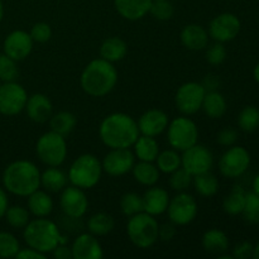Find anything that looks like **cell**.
Masks as SVG:
<instances>
[{
  "mask_svg": "<svg viewBox=\"0 0 259 259\" xmlns=\"http://www.w3.org/2000/svg\"><path fill=\"white\" fill-rule=\"evenodd\" d=\"M138 137V124L126 114H111L101 123L100 138L109 148H129Z\"/></svg>",
  "mask_w": 259,
  "mask_h": 259,
  "instance_id": "6da1fadb",
  "label": "cell"
},
{
  "mask_svg": "<svg viewBox=\"0 0 259 259\" xmlns=\"http://www.w3.org/2000/svg\"><path fill=\"white\" fill-rule=\"evenodd\" d=\"M5 189L18 196H29L40 185V174L35 164L28 161L10 163L3 175Z\"/></svg>",
  "mask_w": 259,
  "mask_h": 259,
  "instance_id": "7a4b0ae2",
  "label": "cell"
},
{
  "mask_svg": "<svg viewBox=\"0 0 259 259\" xmlns=\"http://www.w3.org/2000/svg\"><path fill=\"white\" fill-rule=\"evenodd\" d=\"M118 72L111 62L100 58L89 63L81 76V86L91 96H104L116 85Z\"/></svg>",
  "mask_w": 259,
  "mask_h": 259,
  "instance_id": "3957f363",
  "label": "cell"
},
{
  "mask_svg": "<svg viewBox=\"0 0 259 259\" xmlns=\"http://www.w3.org/2000/svg\"><path fill=\"white\" fill-rule=\"evenodd\" d=\"M25 243L40 253L52 252L61 243L60 230L55 223L46 219L29 222L24 230Z\"/></svg>",
  "mask_w": 259,
  "mask_h": 259,
  "instance_id": "277c9868",
  "label": "cell"
},
{
  "mask_svg": "<svg viewBox=\"0 0 259 259\" xmlns=\"http://www.w3.org/2000/svg\"><path fill=\"white\" fill-rule=\"evenodd\" d=\"M129 239L138 248H149L158 239V223L147 212H139L132 217L126 227Z\"/></svg>",
  "mask_w": 259,
  "mask_h": 259,
  "instance_id": "5b68a950",
  "label": "cell"
},
{
  "mask_svg": "<svg viewBox=\"0 0 259 259\" xmlns=\"http://www.w3.org/2000/svg\"><path fill=\"white\" fill-rule=\"evenodd\" d=\"M101 171L103 167L95 156L83 154L72 163L68 172V179L80 189H90L99 182Z\"/></svg>",
  "mask_w": 259,
  "mask_h": 259,
  "instance_id": "8992f818",
  "label": "cell"
},
{
  "mask_svg": "<svg viewBox=\"0 0 259 259\" xmlns=\"http://www.w3.org/2000/svg\"><path fill=\"white\" fill-rule=\"evenodd\" d=\"M37 154L43 163L51 167H57L65 161L67 146L65 138L51 131L38 139Z\"/></svg>",
  "mask_w": 259,
  "mask_h": 259,
  "instance_id": "52a82bcc",
  "label": "cell"
},
{
  "mask_svg": "<svg viewBox=\"0 0 259 259\" xmlns=\"http://www.w3.org/2000/svg\"><path fill=\"white\" fill-rule=\"evenodd\" d=\"M199 137L196 125L187 118H177L169 125L168 141L175 149L186 151L190 147L195 146Z\"/></svg>",
  "mask_w": 259,
  "mask_h": 259,
  "instance_id": "ba28073f",
  "label": "cell"
},
{
  "mask_svg": "<svg viewBox=\"0 0 259 259\" xmlns=\"http://www.w3.org/2000/svg\"><path fill=\"white\" fill-rule=\"evenodd\" d=\"M27 100L25 90L14 81L0 85V113L4 115H17L25 108Z\"/></svg>",
  "mask_w": 259,
  "mask_h": 259,
  "instance_id": "9c48e42d",
  "label": "cell"
},
{
  "mask_svg": "<svg viewBox=\"0 0 259 259\" xmlns=\"http://www.w3.org/2000/svg\"><path fill=\"white\" fill-rule=\"evenodd\" d=\"M181 164L191 176H196L210 171L212 166V154L206 147L195 144L184 151Z\"/></svg>",
  "mask_w": 259,
  "mask_h": 259,
  "instance_id": "30bf717a",
  "label": "cell"
},
{
  "mask_svg": "<svg viewBox=\"0 0 259 259\" xmlns=\"http://www.w3.org/2000/svg\"><path fill=\"white\" fill-rule=\"evenodd\" d=\"M206 94L205 88L196 82H187L177 90L176 105L181 113L194 114L201 108Z\"/></svg>",
  "mask_w": 259,
  "mask_h": 259,
  "instance_id": "8fae6325",
  "label": "cell"
},
{
  "mask_svg": "<svg viewBox=\"0 0 259 259\" xmlns=\"http://www.w3.org/2000/svg\"><path fill=\"white\" fill-rule=\"evenodd\" d=\"M250 163L249 153L242 147H234L224 153L220 159V172L225 177L235 179L247 171Z\"/></svg>",
  "mask_w": 259,
  "mask_h": 259,
  "instance_id": "7c38bea8",
  "label": "cell"
},
{
  "mask_svg": "<svg viewBox=\"0 0 259 259\" xmlns=\"http://www.w3.org/2000/svg\"><path fill=\"white\" fill-rule=\"evenodd\" d=\"M168 217L174 224L186 225L195 219L197 205L194 197L189 194H180L168 204Z\"/></svg>",
  "mask_w": 259,
  "mask_h": 259,
  "instance_id": "4fadbf2b",
  "label": "cell"
},
{
  "mask_svg": "<svg viewBox=\"0 0 259 259\" xmlns=\"http://www.w3.org/2000/svg\"><path fill=\"white\" fill-rule=\"evenodd\" d=\"M61 209L67 218L78 219L82 217L88 210V199L77 186L65 187L61 195Z\"/></svg>",
  "mask_w": 259,
  "mask_h": 259,
  "instance_id": "5bb4252c",
  "label": "cell"
},
{
  "mask_svg": "<svg viewBox=\"0 0 259 259\" xmlns=\"http://www.w3.org/2000/svg\"><path fill=\"white\" fill-rule=\"evenodd\" d=\"M210 35L218 42H228L234 39L240 30V20L230 13L218 15L210 23Z\"/></svg>",
  "mask_w": 259,
  "mask_h": 259,
  "instance_id": "9a60e30c",
  "label": "cell"
},
{
  "mask_svg": "<svg viewBox=\"0 0 259 259\" xmlns=\"http://www.w3.org/2000/svg\"><path fill=\"white\" fill-rule=\"evenodd\" d=\"M134 156L128 148H114L105 156L103 168L110 176H121L133 168Z\"/></svg>",
  "mask_w": 259,
  "mask_h": 259,
  "instance_id": "2e32d148",
  "label": "cell"
},
{
  "mask_svg": "<svg viewBox=\"0 0 259 259\" xmlns=\"http://www.w3.org/2000/svg\"><path fill=\"white\" fill-rule=\"evenodd\" d=\"M32 47V37L23 30H14L4 40V53L14 61H22L28 57Z\"/></svg>",
  "mask_w": 259,
  "mask_h": 259,
  "instance_id": "e0dca14e",
  "label": "cell"
},
{
  "mask_svg": "<svg viewBox=\"0 0 259 259\" xmlns=\"http://www.w3.org/2000/svg\"><path fill=\"white\" fill-rule=\"evenodd\" d=\"M72 257L75 259H101L103 249L95 237L90 234H81L76 238L72 245Z\"/></svg>",
  "mask_w": 259,
  "mask_h": 259,
  "instance_id": "ac0fdd59",
  "label": "cell"
},
{
  "mask_svg": "<svg viewBox=\"0 0 259 259\" xmlns=\"http://www.w3.org/2000/svg\"><path fill=\"white\" fill-rule=\"evenodd\" d=\"M168 125V118L166 114L161 110H148L141 116L138 123L139 132L143 133V136L156 137L161 134Z\"/></svg>",
  "mask_w": 259,
  "mask_h": 259,
  "instance_id": "d6986e66",
  "label": "cell"
},
{
  "mask_svg": "<svg viewBox=\"0 0 259 259\" xmlns=\"http://www.w3.org/2000/svg\"><path fill=\"white\" fill-rule=\"evenodd\" d=\"M27 114L35 123H45L52 115V104L42 94H34L30 96L25 104Z\"/></svg>",
  "mask_w": 259,
  "mask_h": 259,
  "instance_id": "ffe728a7",
  "label": "cell"
},
{
  "mask_svg": "<svg viewBox=\"0 0 259 259\" xmlns=\"http://www.w3.org/2000/svg\"><path fill=\"white\" fill-rule=\"evenodd\" d=\"M142 199H143V211L152 215V217L166 211L169 204V197L167 191L163 189H159V187L149 189Z\"/></svg>",
  "mask_w": 259,
  "mask_h": 259,
  "instance_id": "44dd1931",
  "label": "cell"
},
{
  "mask_svg": "<svg viewBox=\"0 0 259 259\" xmlns=\"http://www.w3.org/2000/svg\"><path fill=\"white\" fill-rule=\"evenodd\" d=\"M119 14L129 20L143 18L151 9L153 0H114Z\"/></svg>",
  "mask_w": 259,
  "mask_h": 259,
  "instance_id": "7402d4cb",
  "label": "cell"
},
{
  "mask_svg": "<svg viewBox=\"0 0 259 259\" xmlns=\"http://www.w3.org/2000/svg\"><path fill=\"white\" fill-rule=\"evenodd\" d=\"M181 40L189 50L199 51L207 46L209 35L206 30L197 24H190L184 28L181 33Z\"/></svg>",
  "mask_w": 259,
  "mask_h": 259,
  "instance_id": "603a6c76",
  "label": "cell"
},
{
  "mask_svg": "<svg viewBox=\"0 0 259 259\" xmlns=\"http://www.w3.org/2000/svg\"><path fill=\"white\" fill-rule=\"evenodd\" d=\"M202 245L207 253L220 255L227 252L228 248H229V242H228L227 235L222 230L212 229L204 234Z\"/></svg>",
  "mask_w": 259,
  "mask_h": 259,
  "instance_id": "cb8c5ba5",
  "label": "cell"
},
{
  "mask_svg": "<svg viewBox=\"0 0 259 259\" xmlns=\"http://www.w3.org/2000/svg\"><path fill=\"white\" fill-rule=\"evenodd\" d=\"M28 207H29L30 212L38 218L47 217L51 214L53 209V202L50 195L46 194L45 191H38L35 190L34 192L29 195L28 199Z\"/></svg>",
  "mask_w": 259,
  "mask_h": 259,
  "instance_id": "d4e9b609",
  "label": "cell"
},
{
  "mask_svg": "<svg viewBox=\"0 0 259 259\" xmlns=\"http://www.w3.org/2000/svg\"><path fill=\"white\" fill-rule=\"evenodd\" d=\"M100 55L104 60L109 62L123 60L126 55V45L123 39L118 37H113L106 39L100 47Z\"/></svg>",
  "mask_w": 259,
  "mask_h": 259,
  "instance_id": "484cf974",
  "label": "cell"
},
{
  "mask_svg": "<svg viewBox=\"0 0 259 259\" xmlns=\"http://www.w3.org/2000/svg\"><path fill=\"white\" fill-rule=\"evenodd\" d=\"M201 106L204 108L206 115L212 119H218L220 118V116H223L224 115L225 110H227L225 99L223 98L222 94L217 93V91H211V93L205 94Z\"/></svg>",
  "mask_w": 259,
  "mask_h": 259,
  "instance_id": "4316f807",
  "label": "cell"
},
{
  "mask_svg": "<svg viewBox=\"0 0 259 259\" xmlns=\"http://www.w3.org/2000/svg\"><path fill=\"white\" fill-rule=\"evenodd\" d=\"M136 154L141 161L153 162L158 156V144L153 137L143 136L136 141Z\"/></svg>",
  "mask_w": 259,
  "mask_h": 259,
  "instance_id": "83f0119b",
  "label": "cell"
},
{
  "mask_svg": "<svg viewBox=\"0 0 259 259\" xmlns=\"http://www.w3.org/2000/svg\"><path fill=\"white\" fill-rule=\"evenodd\" d=\"M40 184L48 191L58 192L67 185V176L57 168H48L40 176Z\"/></svg>",
  "mask_w": 259,
  "mask_h": 259,
  "instance_id": "f1b7e54d",
  "label": "cell"
},
{
  "mask_svg": "<svg viewBox=\"0 0 259 259\" xmlns=\"http://www.w3.org/2000/svg\"><path fill=\"white\" fill-rule=\"evenodd\" d=\"M50 125L52 132L62 137H66L75 128L76 118L73 114L68 113V111H61V113L56 114L55 116L51 118Z\"/></svg>",
  "mask_w": 259,
  "mask_h": 259,
  "instance_id": "f546056e",
  "label": "cell"
},
{
  "mask_svg": "<svg viewBox=\"0 0 259 259\" xmlns=\"http://www.w3.org/2000/svg\"><path fill=\"white\" fill-rule=\"evenodd\" d=\"M245 204V191L242 186H234L232 192L228 195L223 202L225 212L229 215L242 214Z\"/></svg>",
  "mask_w": 259,
  "mask_h": 259,
  "instance_id": "4dcf8cb0",
  "label": "cell"
},
{
  "mask_svg": "<svg viewBox=\"0 0 259 259\" xmlns=\"http://www.w3.org/2000/svg\"><path fill=\"white\" fill-rule=\"evenodd\" d=\"M134 177L138 182L146 186L154 185L159 179V171L157 167H154L151 162L142 161L133 168Z\"/></svg>",
  "mask_w": 259,
  "mask_h": 259,
  "instance_id": "1f68e13d",
  "label": "cell"
},
{
  "mask_svg": "<svg viewBox=\"0 0 259 259\" xmlns=\"http://www.w3.org/2000/svg\"><path fill=\"white\" fill-rule=\"evenodd\" d=\"M195 187H196V191L202 196H212L218 192L219 182L214 175L207 171L195 176Z\"/></svg>",
  "mask_w": 259,
  "mask_h": 259,
  "instance_id": "d6a6232c",
  "label": "cell"
},
{
  "mask_svg": "<svg viewBox=\"0 0 259 259\" xmlns=\"http://www.w3.org/2000/svg\"><path fill=\"white\" fill-rule=\"evenodd\" d=\"M88 227L90 233L95 235H105L110 233L114 228V220L110 215L99 212V214L93 215L89 219Z\"/></svg>",
  "mask_w": 259,
  "mask_h": 259,
  "instance_id": "836d02e7",
  "label": "cell"
},
{
  "mask_svg": "<svg viewBox=\"0 0 259 259\" xmlns=\"http://www.w3.org/2000/svg\"><path fill=\"white\" fill-rule=\"evenodd\" d=\"M156 159L159 171L164 174H172L181 166V157L175 151H164L158 153Z\"/></svg>",
  "mask_w": 259,
  "mask_h": 259,
  "instance_id": "e575fe53",
  "label": "cell"
},
{
  "mask_svg": "<svg viewBox=\"0 0 259 259\" xmlns=\"http://www.w3.org/2000/svg\"><path fill=\"white\" fill-rule=\"evenodd\" d=\"M238 123L244 132H254L259 126V110L255 106H247L240 111Z\"/></svg>",
  "mask_w": 259,
  "mask_h": 259,
  "instance_id": "d590c367",
  "label": "cell"
},
{
  "mask_svg": "<svg viewBox=\"0 0 259 259\" xmlns=\"http://www.w3.org/2000/svg\"><path fill=\"white\" fill-rule=\"evenodd\" d=\"M242 214L248 223L259 224V195L255 192H245V204Z\"/></svg>",
  "mask_w": 259,
  "mask_h": 259,
  "instance_id": "8d00e7d4",
  "label": "cell"
},
{
  "mask_svg": "<svg viewBox=\"0 0 259 259\" xmlns=\"http://www.w3.org/2000/svg\"><path fill=\"white\" fill-rule=\"evenodd\" d=\"M4 217L7 218L8 224L13 228H17V229L25 228L29 223V212L22 206L8 207Z\"/></svg>",
  "mask_w": 259,
  "mask_h": 259,
  "instance_id": "74e56055",
  "label": "cell"
},
{
  "mask_svg": "<svg viewBox=\"0 0 259 259\" xmlns=\"http://www.w3.org/2000/svg\"><path fill=\"white\" fill-rule=\"evenodd\" d=\"M19 242L13 234L0 232V258H13L19 252Z\"/></svg>",
  "mask_w": 259,
  "mask_h": 259,
  "instance_id": "f35d334b",
  "label": "cell"
},
{
  "mask_svg": "<svg viewBox=\"0 0 259 259\" xmlns=\"http://www.w3.org/2000/svg\"><path fill=\"white\" fill-rule=\"evenodd\" d=\"M120 207L126 217H133L143 211V199L139 195L129 192L121 197Z\"/></svg>",
  "mask_w": 259,
  "mask_h": 259,
  "instance_id": "ab89813d",
  "label": "cell"
},
{
  "mask_svg": "<svg viewBox=\"0 0 259 259\" xmlns=\"http://www.w3.org/2000/svg\"><path fill=\"white\" fill-rule=\"evenodd\" d=\"M18 68L15 61L9 56L0 55V81L4 82H13L18 77Z\"/></svg>",
  "mask_w": 259,
  "mask_h": 259,
  "instance_id": "60d3db41",
  "label": "cell"
},
{
  "mask_svg": "<svg viewBox=\"0 0 259 259\" xmlns=\"http://www.w3.org/2000/svg\"><path fill=\"white\" fill-rule=\"evenodd\" d=\"M151 14L158 20H168L174 15V7L168 0H154L152 2Z\"/></svg>",
  "mask_w": 259,
  "mask_h": 259,
  "instance_id": "b9f144b4",
  "label": "cell"
},
{
  "mask_svg": "<svg viewBox=\"0 0 259 259\" xmlns=\"http://www.w3.org/2000/svg\"><path fill=\"white\" fill-rule=\"evenodd\" d=\"M192 176L182 167L177 168L176 171L172 172V176L169 179V186L176 191H185L191 184Z\"/></svg>",
  "mask_w": 259,
  "mask_h": 259,
  "instance_id": "7bdbcfd3",
  "label": "cell"
},
{
  "mask_svg": "<svg viewBox=\"0 0 259 259\" xmlns=\"http://www.w3.org/2000/svg\"><path fill=\"white\" fill-rule=\"evenodd\" d=\"M52 35L51 32V27L47 23H37V24L33 25L32 30H30V37L34 42L38 43H45Z\"/></svg>",
  "mask_w": 259,
  "mask_h": 259,
  "instance_id": "ee69618b",
  "label": "cell"
},
{
  "mask_svg": "<svg viewBox=\"0 0 259 259\" xmlns=\"http://www.w3.org/2000/svg\"><path fill=\"white\" fill-rule=\"evenodd\" d=\"M225 57H227V51H225L224 46L220 43L211 46L206 52V60L211 65H220L224 62Z\"/></svg>",
  "mask_w": 259,
  "mask_h": 259,
  "instance_id": "f6af8a7d",
  "label": "cell"
},
{
  "mask_svg": "<svg viewBox=\"0 0 259 259\" xmlns=\"http://www.w3.org/2000/svg\"><path fill=\"white\" fill-rule=\"evenodd\" d=\"M253 250H254V248L249 242H243L234 248L233 257L237 259H248L253 257Z\"/></svg>",
  "mask_w": 259,
  "mask_h": 259,
  "instance_id": "bcb514c9",
  "label": "cell"
},
{
  "mask_svg": "<svg viewBox=\"0 0 259 259\" xmlns=\"http://www.w3.org/2000/svg\"><path fill=\"white\" fill-rule=\"evenodd\" d=\"M238 138V133L232 128H225L218 134V143L222 146H232Z\"/></svg>",
  "mask_w": 259,
  "mask_h": 259,
  "instance_id": "7dc6e473",
  "label": "cell"
},
{
  "mask_svg": "<svg viewBox=\"0 0 259 259\" xmlns=\"http://www.w3.org/2000/svg\"><path fill=\"white\" fill-rule=\"evenodd\" d=\"M15 258L19 259H45L46 255L45 253H40L38 250L33 249V248L29 247V249H19V252L17 253Z\"/></svg>",
  "mask_w": 259,
  "mask_h": 259,
  "instance_id": "c3c4849f",
  "label": "cell"
},
{
  "mask_svg": "<svg viewBox=\"0 0 259 259\" xmlns=\"http://www.w3.org/2000/svg\"><path fill=\"white\" fill-rule=\"evenodd\" d=\"M175 234H176V228L172 224H164L159 228L158 238H161L163 242H169L175 237Z\"/></svg>",
  "mask_w": 259,
  "mask_h": 259,
  "instance_id": "681fc988",
  "label": "cell"
},
{
  "mask_svg": "<svg viewBox=\"0 0 259 259\" xmlns=\"http://www.w3.org/2000/svg\"><path fill=\"white\" fill-rule=\"evenodd\" d=\"M52 252H53V255H55V258H57V259L73 258L72 257V249H70V248H67V247H63V245L58 244L57 247L52 250Z\"/></svg>",
  "mask_w": 259,
  "mask_h": 259,
  "instance_id": "f907efd6",
  "label": "cell"
},
{
  "mask_svg": "<svg viewBox=\"0 0 259 259\" xmlns=\"http://www.w3.org/2000/svg\"><path fill=\"white\" fill-rule=\"evenodd\" d=\"M8 209V197L4 190L0 187V219L5 215Z\"/></svg>",
  "mask_w": 259,
  "mask_h": 259,
  "instance_id": "816d5d0a",
  "label": "cell"
},
{
  "mask_svg": "<svg viewBox=\"0 0 259 259\" xmlns=\"http://www.w3.org/2000/svg\"><path fill=\"white\" fill-rule=\"evenodd\" d=\"M253 190L257 195H259V175L254 179V182H253Z\"/></svg>",
  "mask_w": 259,
  "mask_h": 259,
  "instance_id": "f5cc1de1",
  "label": "cell"
},
{
  "mask_svg": "<svg viewBox=\"0 0 259 259\" xmlns=\"http://www.w3.org/2000/svg\"><path fill=\"white\" fill-rule=\"evenodd\" d=\"M254 78H255V81L259 83V63L257 65V67L254 68Z\"/></svg>",
  "mask_w": 259,
  "mask_h": 259,
  "instance_id": "db71d44e",
  "label": "cell"
},
{
  "mask_svg": "<svg viewBox=\"0 0 259 259\" xmlns=\"http://www.w3.org/2000/svg\"><path fill=\"white\" fill-rule=\"evenodd\" d=\"M253 257L255 259H259V244L255 247V249L253 250Z\"/></svg>",
  "mask_w": 259,
  "mask_h": 259,
  "instance_id": "11a10c76",
  "label": "cell"
},
{
  "mask_svg": "<svg viewBox=\"0 0 259 259\" xmlns=\"http://www.w3.org/2000/svg\"><path fill=\"white\" fill-rule=\"evenodd\" d=\"M3 14H4V9H3V3L2 0H0V22H2L3 19Z\"/></svg>",
  "mask_w": 259,
  "mask_h": 259,
  "instance_id": "9f6ffc18",
  "label": "cell"
}]
</instances>
